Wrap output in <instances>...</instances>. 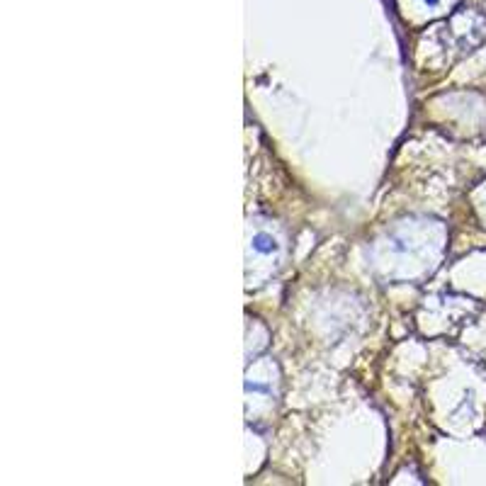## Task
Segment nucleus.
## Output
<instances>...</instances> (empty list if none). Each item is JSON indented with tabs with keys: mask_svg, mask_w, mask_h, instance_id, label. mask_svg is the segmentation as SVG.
<instances>
[{
	"mask_svg": "<svg viewBox=\"0 0 486 486\" xmlns=\"http://www.w3.org/2000/svg\"><path fill=\"white\" fill-rule=\"evenodd\" d=\"M423 3H428V5H438L440 0H423Z\"/></svg>",
	"mask_w": 486,
	"mask_h": 486,
	"instance_id": "7ed1b4c3",
	"label": "nucleus"
},
{
	"mask_svg": "<svg viewBox=\"0 0 486 486\" xmlns=\"http://www.w3.org/2000/svg\"><path fill=\"white\" fill-rule=\"evenodd\" d=\"M248 391H267V387H263V384H248Z\"/></svg>",
	"mask_w": 486,
	"mask_h": 486,
	"instance_id": "f03ea898",
	"label": "nucleus"
},
{
	"mask_svg": "<svg viewBox=\"0 0 486 486\" xmlns=\"http://www.w3.org/2000/svg\"><path fill=\"white\" fill-rule=\"evenodd\" d=\"M253 248L258 251V253H275L277 243H275V238L267 236V233H255L253 236Z\"/></svg>",
	"mask_w": 486,
	"mask_h": 486,
	"instance_id": "f257e3e1",
	"label": "nucleus"
}]
</instances>
